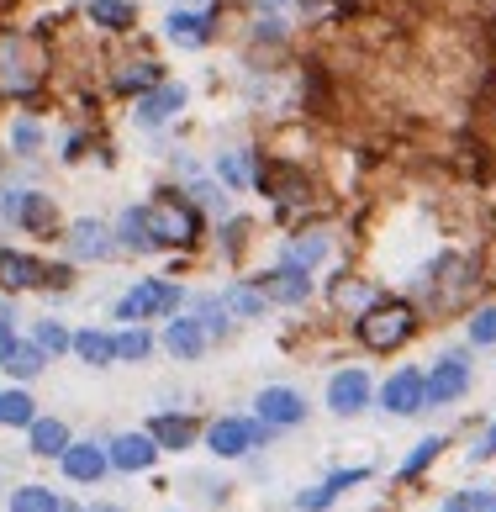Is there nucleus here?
Returning a JSON list of instances; mask_svg holds the SVG:
<instances>
[{"label": "nucleus", "mask_w": 496, "mask_h": 512, "mask_svg": "<svg viewBox=\"0 0 496 512\" xmlns=\"http://www.w3.org/2000/svg\"><path fill=\"white\" fill-rule=\"evenodd\" d=\"M481 259L475 254H460V249H438L423 275H417L412 286V301L423 317H460L475 307V296H481Z\"/></svg>", "instance_id": "f257e3e1"}, {"label": "nucleus", "mask_w": 496, "mask_h": 512, "mask_svg": "<svg viewBox=\"0 0 496 512\" xmlns=\"http://www.w3.org/2000/svg\"><path fill=\"white\" fill-rule=\"evenodd\" d=\"M53 74V48L43 27H0V101L43 96Z\"/></svg>", "instance_id": "f03ea898"}, {"label": "nucleus", "mask_w": 496, "mask_h": 512, "mask_svg": "<svg viewBox=\"0 0 496 512\" xmlns=\"http://www.w3.org/2000/svg\"><path fill=\"white\" fill-rule=\"evenodd\" d=\"M143 222H148V238H154V254H190L206 238V212L180 185H159L143 201Z\"/></svg>", "instance_id": "7ed1b4c3"}, {"label": "nucleus", "mask_w": 496, "mask_h": 512, "mask_svg": "<svg viewBox=\"0 0 496 512\" xmlns=\"http://www.w3.org/2000/svg\"><path fill=\"white\" fill-rule=\"evenodd\" d=\"M423 312H417V301L412 296H380L375 307H365L354 322H349V333H354V344L365 349V354H402L417 333H423Z\"/></svg>", "instance_id": "20e7f679"}, {"label": "nucleus", "mask_w": 496, "mask_h": 512, "mask_svg": "<svg viewBox=\"0 0 496 512\" xmlns=\"http://www.w3.org/2000/svg\"><path fill=\"white\" fill-rule=\"evenodd\" d=\"M185 301H190V291L180 286V280H169V275H143V280H132V286L117 296L111 317H117V322H164V317L185 312Z\"/></svg>", "instance_id": "39448f33"}, {"label": "nucleus", "mask_w": 496, "mask_h": 512, "mask_svg": "<svg viewBox=\"0 0 496 512\" xmlns=\"http://www.w3.org/2000/svg\"><path fill=\"white\" fill-rule=\"evenodd\" d=\"M475 386V359L470 349H444L423 370V396H428V412H444V407H460Z\"/></svg>", "instance_id": "423d86ee"}, {"label": "nucleus", "mask_w": 496, "mask_h": 512, "mask_svg": "<svg viewBox=\"0 0 496 512\" xmlns=\"http://www.w3.org/2000/svg\"><path fill=\"white\" fill-rule=\"evenodd\" d=\"M275 433L259 423V417H243V412H222L201 428V444L217 454V460H248L254 449H264Z\"/></svg>", "instance_id": "0eeeda50"}, {"label": "nucleus", "mask_w": 496, "mask_h": 512, "mask_svg": "<svg viewBox=\"0 0 496 512\" xmlns=\"http://www.w3.org/2000/svg\"><path fill=\"white\" fill-rule=\"evenodd\" d=\"M64 259L69 264H111L117 259V233L106 217H74L64 222Z\"/></svg>", "instance_id": "6e6552de"}, {"label": "nucleus", "mask_w": 496, "mask_h": 512, "mask_svg": "<svg viewBox=\"0 0 496 512\" xmlns=\"http://www.w3.org/2000/svg\"><path fill=\"white\" fill-rule=\"evenodd\" d=\"M222 37V11H196V6H169L164 11V43L180 53H201Z\"/></svg>", "instance_id": "1a4fd4ad"}, {"label": "nucleus", "mask_w": 496, "mask_h": 512, "mask_svg": "<svg viewBox=\"0 0 496 512\" xmlns=\"http://www.w3.org/2000/svg\"><path fill=\"white\" fill-rule=\"evenodd\" d=\"M375 407L386 417H423L428 396H423V365H396L386 381L375 386Z\"/></svg>", "instance_id": "9d476101"}, {"label": "nucleus", "mask_w": 496, "mask_h": 512, "mask_svg": "<svg viewBox=\"0 0 496 512\" xmlns=\"http://www.w3.org/2000/svg\"><path fill=\"white\" fill-rule=\"evenodd\" d=\"M185 106H190V85L164 80V85L148 90V96L132 101V127H138V132H164L169 122L185 117Z\"/></svg>", "instance_id": "9b49d317"}, {"label": "nucleus", "mask_w": 496, "mask_h": 512, "mask_svg": "<svg viewBox=\"0 0 496 512\" xmlns=\"http://www.w3.org/2000/svg\"><path fill=\"white\" fill-rule=\"evenodd\" d=\"M322 402H328L333 417H359L375 407V381L365 365H338L328 375V391H322Z\"/></svg>", "instance_id": "f8f14e48"}, {"label": "nucleus", "mask_w": 496, "mask_h": 512, "mask_svg": "<svg viewBox=\"0 0 496 512\" xmlns=\"http://www.w3.org/2000/svg\"><path fill=\"white\" fill-rule=\"evenodd\" d=\"M164 80H169V74H164V64L154 59V53H122V59L106 69V90L117 101H138L154 85H164Z\"/></svg>", "instance_id": "ddd939ff"}, {"label": "nucleus", "mask_w": 496, "mask_h": 512, "mask_svg": "<svg viewBox=\"0 0 496 512\" xmlns=\"http://www.w3.org/2000/svg\"><path fill=\"white\" fill-rule=\"evenodd\" d=\"M254 417L270 433H291V428H301L312 417V402H307V391H296V386H259Z\"/></svg>", "instance_id": "4468645a"}, {"label": "nucleus", "mask_w": 496, "mask_h": 512, "mask_svg": "<svg viewBox=\"0 0 496 512\" xmlns=\"http://www.w3.org/2000/svg\"><path fill=\"white\" fill-rule=\"evenodd\" d=\"M254 280H259L264 301H270V307H285V312L307 307V301L317 296V280L307 270H296V264H280V259L270 264V270H259Z\"/></svg>", "instance_id": "2eb2a0df"}, {"label": "nucleus", "mask_w": 496, "mask_h": 512, "mask_svg": "<svg viewBox=\"0 0 496 512\" xmlns=\"http://www.w3.org/2000/svg\"><path fill=\"white\" fill-rule=\"evenodd\" d=\"M264 175V154L254 143H233V148H217V159H212V180L222 185L227 196L233 191H254Z\"/></svg>", "instance_id": "dca6fc26"}, {"label": "nucleus", "mask_w": 496, "mask_h": 512, "mask_svg": "<svg viewBox=\"0 0 496 512\" xmlns=\"http://www.w3.org/2000/svg\"><path fill=\"white\" fill-rule=\"evenodd\" d=\"M159 444L148 439V428H127V433H111L106 439V460L117 476H148V470L159 465Z\"/></svg>", "instance_id": "f3484780"}, {"label": "nucleus", "mask_w": 496, "mask_h": 512, "mask_svg": "<svg viewBox=\"0 0 496 512\" xmlns=\"http://www.w3.org/2000/svg\"><path fill=\"white\" fill-rule=\"evenodd\" d=\"M80 16L90 22V32L95 37H132L138 32V22H143V6L138 0H80Z\"/></svg>", "instance_id": "a211bd4d"}, {"label": "nucleus", "mask_w": 496, "mask_h": 512, "mask_svg": "<svg viewBox=\"0 0 496 512\" xmlns=\"http://www.w3.org/2000/svg\"><path fill=\"white\" fill-rule=\"evenodd\" d=\"M333 254V233L322 222H307V227H291V238L280 243V264H296V270L317 275Z\"/></svg>", "instance_id": "6ab92c4d"}, {"label": "nucleus", "mask_w": 496, "mask_h": 512, "mask_svg": "<svg viewBox=\"0 0 496 512\" xmlns=\"http://www.w3.org/2000/svg\"><path fill=\"white\" fill-rule=\"evenodd\" d=\"M43 286H48V259L0 243V291H6V296H27V291H43Z\"/></svg>", "instance_id": "aec40b11"}, {"label": "nucleus", "mask_w": 496, "mask_h": 512, "mask_svg": "<svg viewBox=\"0 0 496 512\" xmlns=\"http://www.w3.org/2000/svg\"><path fill=\"white\" fill-rule=\"evenodd\" d=\"M159 349L169 359H180V365H196V359H206V349H212V338H206V328L190 312H175V317H164V328H159Z\"/></svg>", "instance_id": "412c9836"}, {"label": "nucleus", "mask_w": 496, "mask_h": 512, "mask_svg": "<svg viewBox=\"0 0 496 512\" xmlns=\"http://www.w3.org/2000/svg\"><path fill=\"white\" fill-rule=\"evenodd\" d=\"M59 470H64V481L69 486H101L111 476V460H106V444H95V439H74L64 454H59Z\"/></svg>", "instance_id": "4be33fe9"}, {"label": "nucleus", "mask_w": 496, "mask_h": 512, "mask_svg": "<svg viewBox=\"0 0 496 512\" xmlns=\"http://www.w3.org/2000/svg\"><path fill=\"white\" fill-rule=\"evenodd\" d=\"M11 227L27 233V238H59L64 233V212H59V201H53L48 191H32L27 185V196H22V206H16Z\"/></svg>", "instance_id": "5701e85b"}, {"label": "nucleus", "mask_w": 496, "mask_h": 512, "mask_svg": "<svg viewBox=\"0 0 496 512\" xmlns=\"http://www.w3.org/2000/svg\"><path fill=\"white\" fill-rule=\"evenodd\" d=\"M380 296H386V286H380V280H370V275H359V270H338V275L328 280L333 312H349V322L365 312V307H375Z\"/></svg>", "instance_id": "b1692460"}, {"label": "nucleus", "mask_w": 496, "mask_h": 512, "mask_svg": "<svg viewBox=\"0 0 496 512\" xmlns=\"http://www.w3.org/2000/svg\"><path fill=\"white\" fill-rule=\"evenodd\" d=\"M148 439L164 454H185L190 444H201V423L190 412H154L148 417Z\"/></svg>", "instance_id": "393cba45"}, {"label": "nucleus", "mask_w": 496, "mask_h": 512, "mask_svg": "<svg viewBox=\"0 0 496 512\" xmlns=\"http://www.w3.org/2000/svg\"><path fill=\"white\" fill-rule=\"evenodd\" d=\"M69 354L80 359L85 370H111L117 365V328H74Z\"/></svg>", "instance_id": "a878e982"}, {"label": "nucleus", "mask_w": 496, "mask_h": 512, "mask_svg": "<svg viewBox=\"0 0 496 512\" xmlns=\"http://www.w3.org/2000/svg\"><path fill=\"white\" fill-rule=\"evenodd\" d=\"M217 296H222V307H227V317H233V322H259L264 312H270V301H264V291H259V280H254V275L227 280Z\"/></svg>", "instance_id": "bb28decb"}, {"label": "nucleus", "mask_w": 496, "mask_h": 512, "mask_svg": "<svg viewBox=\"0 0 496 512\" xmlns=\"http://www.w3.org/2000/svg\"><path fill=\"white\" fill-rule=\"evenodd\" d=\"M69 444H74V433H69L64 417H43V412L32 417V428H27V454L32 460H59Z\"/></svg>", "instance_id": "cd10ccee"}, {"label": "nucleus", "mask_w": 496, "mask_h": 512, "mask_svg": "<svg viewBox=\"0 0 496 512\" xmlns=\"http://www.w3.org/2000/svg\"><path fill=\"white\" fill-rule=\"evenodd\" d=\"M111 233H117V254H154V238H148V222H143V201H127L117 222H111Z\"/></svg>", "instance_id": "c85d7f7f"}, {"label": "nucleus", "mask_w": 496, "mask_h": 512, "mask_svg": "<svg viewBox=\"0 0 496 512\" xmlns=\"http://www.w3.org/2000/svg\"><path fill=\"white\" fill-rule=\"evenodd\" d=\"M6 512H69V502L43 481H22L6 491Z\"/></svg>", "instance_id": "c756f323"}, {"label": "nucleus", "mask_w": 496, "mask_h": 512, "mask_svg": "<svg viewBox=\"0 0 496 512\" xmlns=\"http://www.w3.org/2000/svg\"><path fill=\"white\" fill-rule=\"evenodd\" d=\"M154 349H159V333L148 322H122L117 328V365H143V359H154Z\"/></svg>", "instance_id": "7c9ffc66"}, {"label": "nucleus", "mask_w": 496, "mask_h": 512, "mask_svg": "<svg viewBox=\"0 0 496 512\" xmlns=\"http://www.w3.org/2000/svg\"><path fill=\"white\" fill-rule=\"evenodd\" d=\"M185 312L201 322L212 344H222V338L233 333V317H227V307H222V296H217V291H201V296H190V301H185Z\"/></svg>", "instance_id": "2f4dec72"}, {"label": "nucleus", "mask_w": 496, "mask_h": 512, "mask_svg": "<svg viewBox=\"0 0 496 512\" xmlns=\"http://www.w3.org/2000/svg\"><path fill=\"white\" fill-rule=\"evenodd\" d=\"M43 143H48V127L37 122L32 111L11 117V127H6V148H11V159H37V154H43Z\"/></svg>", "instance_id": "473e14b6"}, {"label": "nucleus", "mask_w": 496, "mask_h": 512, "mask_svg": "<svg viewBox=\"0 0 496 512\" xmlns=\"http://www.w3.org/2000/svg\"><path fill=\"white\" fill-rule=\"evenodd\" d=\"M0 370H6V375H11V386H32V381H37V375H43V370H48V354H43V349H37V344H32V338H16V349L6 354V365H0Z\"/></svg>", "instance_id": "72a5a7b5"}, {"label": "nucleus", "mask_w": 496, "mask_h": 512, "mask_svg": "<svg viewBox=\"0 0 496 512\" xmlns=\"http://www.w3.org/2000/svg\"><path fill=\"white\" fill-rule=\"evenodd\" d=\"M444 449H449V433H428V439H417V444H412V454H407L402 465H396V481H423L428 470H433V460H438Z\"/></svg>", "instance_id": "f704fd0d"}, {"label": "nucleus", "mask_w": 496, "mask_h": 512, "mask_svg": "<svg viewBox=\"0 0 496 512\" xmlns=\"http://www.w3.org/2000/svg\"><path fill=\"white\" fill-rule=\"evenodd\" d=\"M248 238H254V217H238V212H227L222 227H217V254L227 264H243L248 254Z\"/></svg>", "instance_id": "c9c22d12"}, {"label": "nucleus", "mask_w": 496, "mask_h": 512, "mask_svg": "<svg viewBox=\"0 0 496 512\" xmlns=\"http://www.w3.org/2000/svg\"><path fill=\"white\" fill-rule=\"evenodd\" d=\"M465 344L470 349H496V301H475L465 312Z\"/></svg>", "instance_id": "e433bc0d"}, {"label": "nucleus", "mask_w": 496, "mask_h": 512, "mask_svg": "<svg viewBox=\"0 0 496 512\" xmlns=\"http://www.w3.org/2000/svg\"><path fill=\"white\" fill-rule=\"evenodd\" d=\"M32 417H37V402H32L27 386L0 391V428H32Z\"/></svg>", "instance_id": "4c0bfd02"}, {"label": "nucleus", "mask_w": 496, "mask_h": 512, "mask_svg": "<svg viewBox=\"0 0 496 512\" xmlns=\"http://www.w3.org/2000/svg\"><path fill=\"white\" fill-rule=\"evenodd\" d=\"M27 338H32V344L43 349L48 359H59V354H69V344H74V328H64L59 317H37Z\"/></svg>", "instance_id": "58836bf2"}, {"label": "nucleus", "mask_w": 496, "mask_h": 512, "mask_svg": "<svg viewBox=\"0 0 496 512\" xmlns=\"http://www.w3.org/2000/svg\"><path fill=\"white\" fill-rule=\"evenodd\" d=\"M180 191H185L190 201H196L201 212H212V217H227V191H222V185H217L212 175H190V180L180 185Z\"/></svg>", "instance_id": "ea45409f"}, {"label": "nucleus", "mask_w": 496, "mask_h": 512, "mask_svg": "<svg viewBox=\"0 0 496 512\" xmlns=\"http://www.w3.org/2000/svg\"><path fill=\"white\" fill-rule=\"evenodd\" d=\"M85 154H95V132H69V138H64V164H80Z\"/></svg>", "instance_id": "a19ab883"}, {"label": "nucleus", "mask_w": 496, "mask_h": 512, "mask_svg": "<svg viewBox=\"0 0 496 512\" xmlns=\"http://www.w3.org/2000/svg\"><path fill=\"white\" fill-rule=\"evenodd\" d=\"M486 460H496V417L481 428V439L470 444V465H486Z\"/></svg>", "instance_id": "79ce46f5"}, {"label": "nucleus", "mask_w": 496, "mask_h": 512, "mask_svg": "<svg viewBox=\"0 0 496 512\" xmlns=\"http://www.w3.org/2000/svg\"><path fill=\"white\" fill-rule=\"evenodd\" d=\"M470 512H496V486H481V491H470Z\"/></svg>", "instance_id": "37998d69"}, {"label": "nucleus", "mask_w": 496, "mask_h": 512, "mask_svg": "<svg viewBox=\"0 0 496 512\" xmlns=\"http://www.w3.org/2000/svg\"><path fill=\"white\" fill-rule=\"evenodd\" d=\"M16 338H22V333H16V322H0V365H6V354L16 349Z\"/></svg>", "instance_id": "c03bdc74"}, {"label": "nucleus", "mask_w": 496, "mask_h": 512, "mask_svg": "<svg viewBox=\"0 0 496 512\" xmlns=\"http://www.w3.org/2000/svg\"><path fill=\"white\" fill-rule=\"evenodd\" d=\"M438 512H470V491H454V497L438 502Z\"/></svg>", "instance_id": "a18cd8bd"}, {"label": "nucleus", "mask_w": 496, "mask_h": 512, "mask_svg": "<svg viewBox=\"0 0 496 512\" xmlns=\"http://www.w3.org/2000/svg\"><path fill=\"white\" fill-rule=\"evenodd\" d=\"M243 6H248V11H285L291 0H243Z\"/></svg>", "instance_id": "49530a36"}, {"label": "nucleus", "mask_w": 496, "mask_h": 512, "mask_svg": "<svg viewBox=\"0 0 496 512\" xmlns=\"http://www.w3.org/2000/svg\"><path fill=\"white\" fill-rule=\"evenodd\" d=\"M0 322H16V296L0 291Z\"/></svg>", "instance_id": "de8ad7c7"}, {"label": "nucleus", "mask_w": 496, "mask_h": 512, "mask_svg": "<svg viewBox=\"0 0 496 512\" xmlns=\"http://www.w3.org/2000/svg\"><path fill=\"white\" fill-rule=\"evenodd\" d=\"M180 6H196V11H222L227 0H180Z\"/></svg>", "instance_id": "09e8293b"}, {"label": "nucleus", "mask_w": 496, "mask_h": 512, "mask_svg": "<svg viewBox=\"0 0 496 512\" xmlns=\"http://www.w3.org/2000/svg\"><path fill=\"white\" fill-rule=\"evenodd\" d=\"M85 512H127V507H117V502H95V507H85Z\"/></svg>", "instance_id": "8fccbe9b"}, {"label": "nucleus", "mask_w": 496, "mask_h": 512, "mask_svg": "<svg viewBox=\"0 0 496 512\" xmlns=\"http://www.w3.org/2000/svg\"><path fill=\"white\" fill-rule=\"evenodd\" d=\"M491 80H496V32H491Z\"/></svg>", "instance_id": "3c124183"}]
</instances>
